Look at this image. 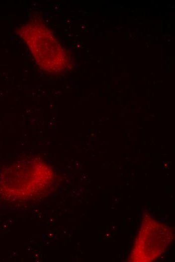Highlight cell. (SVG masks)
<instances>
[{"label": "cell", "mask_w": 175, "mask_h": 262, "mask_svg": "<svg viewBox=\"0 0 175 262\" xmlns=\"http://www.w3.org/2000/svg\"><path fill=\"white\" fill-rule=\"evenodd\" d=\"M146 228V227H145ZM165 227H162L161 225L158 224L157 227H151L150 232H145L143 229L140 231L138 235V239H136L135 247L143 245L139 248L133 250V253L137 252V256L144 249L136 261H150L153 259L154 257L158 256V254L162 252V250L166 247L168 244L169 238L168 235L166 234Z\"/></svg>", "instance_id": "1"}]
</instances>
